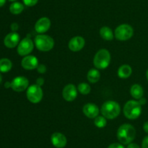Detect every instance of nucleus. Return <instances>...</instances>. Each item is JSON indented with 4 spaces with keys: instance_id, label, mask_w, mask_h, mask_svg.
I'll list each match as a JSON object with an SVG mask.
<instances>
[{
    "instance_id": "1",
    "label": "nucleus",
    "mask_w": 148,
    "mask_h": 148,
    "mask_svg": "<svg viewBox=\"0 0 148 148\" xmlns=\"http://www.w3.org/2000/svg\"><path fill=\"white\" fill-rule=\"evenodd\" d=\"M136 136V130L134 126L129 123L121 125L117 131V138L123 145L132 143Z\"/></svg>"
},
{
    "instance_id": "2",
    "label": "nucleus",
    "mask_w": 148,
    "mask_h": 148,
    "mask_svg": "<svg viewBox=\"0 0 148 148\" xmlns=\"http://www.w3.org/2000/svg\"><path fill=\"white\" fill-rule=\"evenodd\" d=\"M121 112V107L118 102L115 101H107L101 107L103 116L108 119H114L118 117Z\"/></svg>"
},
{
    "instance_id": "3",
    "label": "nucleus",
    "mask_w": 148,
    "mask_h": 148,
    "mask_svg": "<svg viewBox=\"0 0 148 148\" xmlns=\"http://www.w3.org/2000/svg\"><path fill=\"white\" fill-rule=\"evenodd\" d=\"M142 113V105L138 101L130 100L124 107V114L126 118L130 120L138 118Z\"/></svg>"
},
{
    "instance_id": "4",
    "label": "nucleus",
    "mask_w": 148,
    "mask_h": 148,
    "mask_svg": "<svg viewBox=\"0 0 148 148\" xmlns=\"http://www.w3.org/2000/svg\"><path fill=\"white\" fill-rule=\"evenodd\" d=\"M111 62V54L107 49H100L93 59L94 65L98 69H106Z\"/></svg>"
},
{
    "instance_id": "5",
    "label": "nucleus",
    "mask_w": 148,
    "mask_h": 148,
    "mask_svg": "<svg viewBox=\"0 0 148 148\" xmlns=\"http://www.w3.org/2000/svg\"><path fill=\"white\" fill-rule=\"evenodd\" d=\"M35 45L41 52H49L53 49L54 41L48 35L39 34L35 38Z\"/></svg>"
},
{
    "instance_id": "6",
    "label": "nucleus",
    "mask_w": 148,
    "mask_h": 148,
    "mask_svg": "<svg viewBox=\"0 0 148 148\" xmlns=\"http://www.w3.org/2000/svg\"><path fill=\"white\" fill-rule=\"evenodd\" d=\"M133 34V28L128 24L120 25L115 30V37L119 41L129 40L132 37Z\"/></svg>"
},
{
    "instance_id": "7",
    "label": "nucleus",
    "mask_w": 148,
    "mask_h": 148,
    "mask_svg": "<svg viewBox=\"0 0 148 148\" xmlns=\"http://www.w3.org/2000/svg\"><path fill=\"white\" fill-rule=\"evenodd\" d=\"M27 98L29 101L33 104H37L41 101L43 98V90L40 86L37 84H33L27 88L26 92Z\"/></svg>"
},
{
    "instance_id": "8",
    "label": "nucleus",
    "mask_w": 148,
    "mask_h": 148,
    "mask_svg": "<svg viewBox=\"0 0 148 148\" xmlns=\"http://www.w3.org/2000/svg\"><path fill=\"white\" fill-rule=\"evenodd\" d=\"M34 44L30 38L23 39L17 46V53L20 56H27L33 51Z\"/></svg>"
},
{
    "instance_id": "9",
    "label": "nucleus",
    "mask_w": 148,
    "mask_h": 148,
    "mask_svg": "<svg viewBox=\"0 0 148 148\" xmlns=\"http://www.w3.org/2000/svg\"><path fill=\"white\" fill-rule=\"evenodd\" d=\"M29 81L24 76H17L14 78L11 82V88L17 92H20L28 87Z\"/></svg>"
},
{
    "instance_id": "10",
    "label": "nucleus",
    "mask_w": 148,
    "mask_h": 148,
    "mask_svg": "<svg viewBox=\"0 0 148 148\" xmlns=\"http://www.w3.org/2000/svg\"><path fill=\"white\" fill-rule=\"evenodd\" d=\"M63 98L67 102H72L77 96V91L75 85L72 84H67L64 86L62 91Z\"/></svg>"
},
{
    "instance_id": "11",
    "label": "nucleus",
    "mask_w": 148,
    "mask_h": 148,
    "mask_svg": "<svg viewBox=\"0 0 148 148\" xmlns=\"http://www.w3.org/2000/svg\"><path fill=\"white\" fill-rule=\"evenodd\" d=\"M85 44V41L82 36H75L72 38L68 44L69 49L72 52H79Z\"/></svg>"
},
{
    "instance_id": "12",
    "label": "nucleus",
    "mask_w": 148,
    "mask_h": 148,
    "mask_svg": "<svg viewBox=\"0 0 148 148\" xmlns=\"http://www.w3.org/2000/svg\"><path fill=\"white\" fill-rule=\"evenodd\" d=\"M51 27L50 19L46 17H40L35 24V30L38 33H46Z\"/></svg>"
},
{
    "instance_id": "13",
    "label": "nucleus",
    "mask_w": 148,
    "mask_h": 148,
    "mask_svg": "<svg viewBox=\"0 0 148 148\" xmlns=\"http://www.w3.org/2000/svg\"><path fill=\"white\" fill-rule=\"evenodd\" d=\"M21 65L24 69L31 71L37 68L38 66V60L35 56L27 55L22 59Z\"/></svg>"
},
{
    "instance_id": "14",
    "label": "nucleus",
    "mask_w": 148,
    "mask_h": 148,
    "mask_svg": "<svg viewBox=\"0 0 148 148\" xmlns=\"http://www.w3.org/2000/svg\"><path fill=\"white\" fill-rule=\"evenodd\" d=\"M51 141L52 145L56 148H64L67 143L66 136L59 132L53 133L51 136Z\"/></svg>"
},
{
    "instance_id": "15",
    "label": "nucleus",
    "mask_w": 148,
    "mask_h": 148,
    "mask_svg": "<svg viewBox=\"0 0 148 148\" xmlns=\"http://www.w3.org/2000/svg\"><path fill=\"white\" fill-rule=\"evenodd\" d=\"M20 41V36L16 32H12L8 33L4 39V44L7 47L14 48L18 45Z\"/></svg>"
},
{
    "instance_id": "16",
    "label": "nucleus",
    "mask_w": 148,
    "mask_h": 148,
    "mask_svg": "<svg viewBox=\"0 0 148 148\" xmlns=\"http://www.w3.org/2000/svg\"><path fill=\"white\" fill-rule=\"evenodd\" d=\"M83 113L89 118H95L98 116L99 109L96 104L93 103H88L83 107Z\"/></svg>"
},
{
    "instance_id": "17",
    "label": "nucleus",
    "mask_w": 148,
    "mask_h": 148,
    "mask_svg": "<svg viewBox=\"0 0 148 148\" xmlns=\"http://www.w3.org/2000/svg\"><path fill=\"white\" fill-rule=\"evenodd\" d=\"M130 93H131V95L134 99L140 100L144 95V90H143V88L140 84H136L132 86L131 89H130Z\"/></svg>"
},
{
    "instance_id": "18",
    "label": "nucleus",
    "mask_w": 148,
    "mask_h": 148,
    "mask_svg": "<svg viewBox=\"0 0 148 148\" xmlns=\"http://www.w3.org/2000/svg\"><path fill=\"white\" fill-rule=\"evenodd\" d=\"M132 73V69L129 65H123L119 68L118 75L121 78H127Z\"/></svg>"
},
{
    "instance_id": "19",
    "label": "nucleus",
    "mask_w": 148,
    "mask_h": 148,
    "mask_svg": "<svg viewBox=\"0 0 148 148\" xmlns=\"http://www.w3.org/2000/svg\"><path fill=\"white\" fill-rule=\"evenodd\" d=\"M100 34L102 39L106 41H111L114 39V33L112 30L108 26H103L100 30Z\"/></svg>"
},
{
    "instance_id": "20",
    "label": "nucleus",
    "mask_w": 148,
    "mask_h": 148,
    "mask_svg": "<svg viewBox=\"0 0 148 148\" xmlns=\"http://www.w3.org/2000/svg\"><path fill=\"white\" fill-rule=\"evenodd\" d=\"M100 72L97 69H90L88 73V75H87V78L88 80L89 81V82L92 83V84H95V83L98 82L100 79Z\"/></svg>"
},
{
    "instance_id": "21",
    "label": "nucleus",
    "mask_w": 148,
    "mask_h": 148,
    "mask_svg": "<svg viewBox=\"0 0 148 148\" xmlns=\"http://www.w3.org/2000/svg\"><path fill=\"white\" fill-rule=\"evenodd\" d=\"M12 63L11 60L7 58H2L0 59V72L7 73L11 70Z\"/></svg>"
},
{
    "instance_id": "22",
    "label": "nucleus",
    "mask_w": 148,
    "mask_h": 148,
    "mask_svg": "<svg viewBox=\"0 0 148 148\" xmlns=\"http://www.w3.org/2000/svg\"><path fill=\"white\" fill-rule=\"evenodd\" d=\"M24 10V5L22 3L14 1L10 6V11L13 15H19Z\"/></svg>"
},
{
    "instance_id": "23",
    "label": "nucleus",
    "mask_w": 148,
    "mask_h": 148,
    "mask_svg": "<svg viewBox=\"0 0 148 148\" xmlns=\"http://www.w3.org/2000/svg\"><path fill=\"white\" fill-rule=\"evenodd\" d=\"M78 91L82 94H88L91 91L90 86L86 83H81L78 85Z\"/></svg>"
},
{
    "instance_id": "24",
    "label": "nucleus",
    "mask_w": 148,
    "mask_h": 148,
    "mask_svg": "<svg viewBox=\"0 0 148 148\" xmlns=\"http://www.w3.org/2000/svg\"><path fill=\"white\" fill-rule=\"evenodd\" d=\"M95 126L98 128H104L106 126V118L104 116H97L94 120Z\"/></svg>"
},
{
    "instance_id": "25",
    "label": "nucleus",
    "mask_w": 148,
    "mask_h": 148,
    "mask_svg": "<svg viewBox=\"0 0 148 148\" xmlns=\"http://www.w3.org/2000/svg\"><path fill=\"white\" fill-rule=\"evenodd\" d=\"M23 4L27 7H33L38 3V0H23Z\"/></svg>"
},
{
    "instance_id": "26",
    "label": "nucleus",
    "mask_w": 148,
    "mask_h": 148,
    "mask_svg": "<svg viewBox=\"0 0 148 148\" xmlns=\"http://www.w3.org/2000/svg\"><path fill=\"white\" fill-rule=\"evenodd\" d=\"M36 69H37L38 72L40 73H44L46 71V67L43 64H40V65H38V66L37 67Z\"/></svg>"
},
{
    "instance_id": "27",
    "label": "nucleus",
    "mask_w": 148,
    "mask_h": 148,
    "mask_svg": "<svg viewBox=\"0 0 148 148\" xmlns=\"http://www.w3.org/2000/svg\"><path fill=\"white\" fill-rule=\"evenodd\" d=\"M108 148H124V147L120 143H112L108 147Z\"/></svg>"
},
{
    "instance_id": "28",
    "label": "nucleus",
    "mask_w": 148,
    "mask_h": 148,
    "mask_svg": "<svg viewBox=\"0 0 148 148\" xmlns=\"http://www.w3.org/2000/svg\"><path fill=\"white\" fill-rule=\"evenodd\" d=\"M142 148H148V135L143 139L142 142Z\"/></svg>"
},
{
    "instance_id": "29",
    "label": "nucleus",
    "mask_w": 148,
    "mask_h": 148,
    "mask_svg": "<svg viewBox=\"0 0 148 148\" xmlns=\"http://www.w3.org/2000/svg\"><path fill=\"white\" fill-rule=\"evenodd\" d=\"M43 84H44V79H43V78H38L36 80V84H37L38 86H41L43 85Z\"/></svg>"
},
{
    "instance_id": "30",
    "label": "nucleus",
    "mask_w": 148,
    "mask_h": 148,
    "mask_svg": "<svg viewBox=\"0 0 148 148\" xmlns=\"http://www.w3.org/2000/svg\"><path fill=\"white\" fill-rule=\"evenodd\" d=\"M11 29L13 32H15L16 30L18 29V25H17L16 23H12V24L11 25Z\"/></svg>"
},
{
    "instance_id": "31",
    "label": "nucleus",
    "mask_w": 148,
    "mask_h": 148,
    "mask_svg": "<svg viewBox=\"0 0 148 148\" xmlns=\"http://www.w3.org/2000/svg\"><path fill=\"white\" fill-rule=\"evenodd\" d=\"M127 148H140V147L135 143H130L129 144Z\"/></svg>"
},
{
    "instance_id": "32",
    "label": "nucleus",
    "mask_w": 148,
    "mask_h": 148,
    "mask_svg": "<svg viewBox=\"0 0 148 148\" xmlns=\"http://www.w3.org/2000/svg\"><path fill=\"white\" fill-rule=\"evenodd\" d=\"M139 102H140V104H146V102H147V100H146L145 98H144V97H142V98H140V100H139Z\"/></svg>"
},
{
    "instance_id": "33",
    "label": "nucleus",
    "mask_w": 148,
    "mask_h": 148,
    "mask_svg": "<svg viewBox=\"0 0 148 148\" xmlns=\"http://www.w3.org/2000/svg\"><path fill=\"white\" fill-rule=\"evenodd\" d=\"M143 129H144V131L146 133H148V120L146 121L145 123H144V125H143Z\"/></svg>"
},
{
    "instance_id": "34",
    "label": "nucleus",
    "mask_w": 148,
    "mask_h": 148,
    "mask_svg": "<svg viewBox=\"0 0 148 148\" xmlns=\"http://www.w3.org/2000/svg\"><path fill=\"white\" fill-rule=\"evenodd\" d=\"M4 86H5V88H10V87H11V83L6 82L5 84H4Z\"/></svg>"
},
{
    "instance_id": "35",
    "label": "nucleus",
    "mask_w": 148,
    "mask_h": 148,
    "mask_svg": "<svg viewBox=\"0 0 148 148\" xmlns=\"http://www.w3.org/2000/svg\"><path fill=\"white\" fill-rule=\"evenodd\" d=\"M6 3V0H0V7L4 6Z\"/></svg>"
},
{
    "instance_id": "36",
    "label": "nucleus",
    "mask_w": 148,
    "mask_h": 148,
    "mask_svg": "<svg viewBox=\"0 0 148 148\" xmlns=\"http://www.w3.org/2000/svg\"><path fill=\"white\" fill-rule=\"evenodd\" d=\"M146 77H147V80L148 81V69H147V72H146Z\"/></svg>"
},
{
    "instance_id": "37",
    "label": "nucleus",
    "mask_w": 148,
    "mask_h": 148,
    "mask_svg": "<svg viewBox=\"0 0 148 148\" xmlns=\"http://www.w3.org/2000/svg\"><path fill=\"white\" fill-rule=\"evenodd\" d=\"M1 81H2V77H1V75L0 74V84L1 83Z\"/></svg>"
},
{
    "instance_id": "38",
    "label": "nucleus",
    "mask_w": 148,
    "mask_h": 148,
    "mask_svg": "<svg viewBox=\"0 0 148 148\" xmlns=\"http://www.w3.org/2000/svg\"><path fill=\"white\" fill-rule=\"evenodd\" d=\"M9 1H17V0H9Z\"/></svg>"
}]
</instances>
